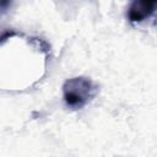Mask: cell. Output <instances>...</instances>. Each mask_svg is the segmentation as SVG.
<instances>
[{"label": "cell", "instance_id": "6da1fadb", "mask_svg": "<svg viewBox=\"0 0 157 157\" xmlns=\"http://www.w3.org/2000/svg\"><path fill=\"white\" fill-rule=\"evenodd\" d=\"M96 86L87 77H72L63 86L64 101L67 107L80 109L85 107L96 94Z\"/></svg>", "mask_w": 157, "mask_h": 157}, {"label": "cell", "instance_id": "7a4b0ae2", "mask_svg": "<svg viewBox=\"0 0 157 157\" xmlns=\"http://www.w3.org/2000/svg\"><path fill=\"white\" fill-rule=\"evenodd\" d=\"M157 0H130L128 18L132 23H140L150 18L156 11Z\"/></svg>", "mask_w": 157, "mask_h": 157}, {"label": "cell", "instance_id": "3957f363", "mask_svg": "<svg viewBox=\"0 0 157 157\" xmlns=\"http://www.w3.org/2000/svg\"><path fill=\"white\" fill-rule=\"evenodd\" d=\"M13 0H0V16L9 12V10L12 7Z\"/></svg>", "mask_w": 157, "mask_h": 157}, {"label": "cell", "instance_id": "277c9868", "mask_svg": "<svg viewBox=\"0 0 157 157\" xmlns=\"http://www.w3.org/2000/svg\"><path fill=\"white\" fill-rule=\"evenodd\" d=\"M16 36V32L15 31H9V29H5L2 32H0V44H2L4 42H6L7 39H10L11 37Z\"/></svg>", "mask_w": 157, "mask_h": 157}]
</instances>
